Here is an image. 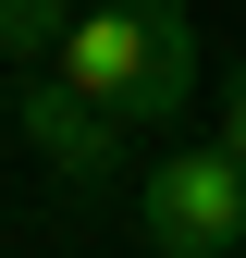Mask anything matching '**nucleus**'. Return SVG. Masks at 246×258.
<instances>
[{
  "mask_svg": "<svg viewBox=\"0 0 246 258\" xmlns=\"http://www.w3.org/2000/svg\"><path fill=\"white\" fill-rule=\"evenodd\" d=\"M61 74L86 86L111 123H184L197 111V25H184V0H86L74 37H61Z\"/></svg>",
  "mask_w": 246,
  "mask_h": 258,
  "instance_id": "1",
  "label": "nucleus"
},
{
  "mask_svg": "<svg viewBox=\"0 0 246 258\" xmlns=\"http://www.w3.org/2000/svg\"><path fill=\"white\" fill-rule=\"evenodd\" d=\"M136 234L160 246V258H234V246H246V160H234L222 136L148 160V184H136Z\"/></svg>",
  "mask_w": 246,
  "mask_h": 258,
  "instance_id": "2",
  "label": "nucleus"
},
{
  "mask_svg": "<svg viewBox=\"0 0 246 258\" xmlns=\"http://www.w3.org/2000/svg\"><path fill=\"white\" fill-rule=\"evenodd\" d=\"M13 123H25V148L49 160L61 184H99L111 160H123V136H136V123H111L99 99H86L74 74H61V61H37V74H25V99H13Z\"/></svg>",
  "mask_w": 246,
  "mask_h": 258,
  "instance_id": "3",
  "label": "nucleus"
},
{
  "mask_svg": "<svg viewBox=\"0 0 246 258\" xmlns=\"http://www.w3.org/2000/svg\"><path fill=\"white\" fill-rule=\"evenodd\" d=\"M74 13H86V0H0V74H37V61H61Z\"/></svg>",
  "mask_w": 246,
  "mask_h": 258,
  "instance_id": "4",
  "label": "nucleus"
},
{
  "mask_svg": "<svg viewBox=\"0 0 246 258\" xmlns=\"http://www.w3.org/2000/svg\"><path fill=\"white\" fill-rule=\"evenodd\" d=\"M222 148L246 160V61H234V74H222Z\"/></svg>",
  "mask_w": 246,
  "mask_h": 258,
  "instance_id": "5",
  "label": "nucleus"
}]
</instances>
